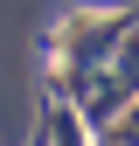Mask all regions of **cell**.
Listing matches in <instances>:
<instances>
[{"label":"cell","mask_w":139,"mask_h":146,"mask_svg":"<svg viewBox=\"0 0 139 146\" xmlns=\"http://www.w3.org/2000/svg\"><path fill=\"white\" fill-rule=\"evenodd\" d=\"M91 28H97V14H77L63 35L70 90L91 118H111V104H125L132 84H139V35H132L125 14H104V35H91Z\"/></svg>","instance_id":"cell-1"},{"label":"cell","mask_w":139,"mask_h":146,"mask_svg":"<svg viewBox=\"0 0 139 146\" xmlns=\"http://www.w3.org/2000/svg\"><path fill=\"white\" fill-rule=\"evenodd\" d=\"M97 146H139V111H125V118H111Z\"/></svg>","instance_id":"cell-2"},{"label":"cell","mask_w":139,"mask_h":146,"mask_svg":"<svg viewBox=\"0 0 139 146\" xmlns=\"http://www.w3.org/2000/svg\"><path fill=\"white\" fill-rule=\"evenodd\" d=\"M56 146H83V139H77V118H70V111L56 118Z\"/></svg>","instance_id":"cell-3"}]
</instances>
